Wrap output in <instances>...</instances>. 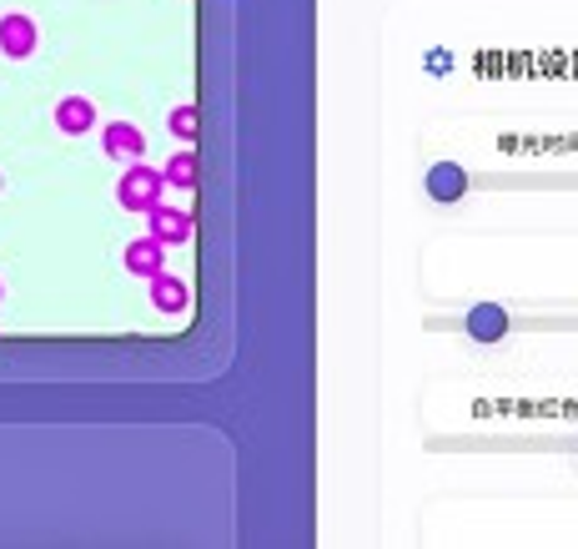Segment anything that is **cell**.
I'll return each mask as SVG.
<instances>
[{"mask_svg": "<svg viewBox=\"0 0 578 549\" xmlns=\"http://www.w3.org/2000/svg\"><path fill=\"white\" fill-rule=\"evenodd\" d=\"M433 333H453L468 343H508V338H543V333H578V312H508L503 303H473L463 312L427 318Z\"/></svg>", "mask_w": 578, "mask_h": 549, "instance_id": "obj_1", "label": "cell"}, {"mask_svg": "<svg viewBox=\"0 0 578 549\" xmlns=\"http://www.w3.org/2000/svg\"><path fill=\"white\" fill-rule=\"evenodd\" d=\"M468 191H578V172H478L463 162H427L423 197L427 202H463Z\"/></svg>", "mask_w": 578, "mask_h": 549, "instance_id": "obj_2", "label": "cell"}, {"mask_svg": "<svg viewBox=\"0 0 578 549\" xmlns=\"http://www.w3.org/2000/svg\"><path fill=\"white\" fill-rule=\"evenodd\" d=\"M443 454H564L578 464V433H453L433 439Z\"/></svg>", "mask_w": 578, "mask_h": 549, "instance_id": "obj_3", "label": "cell"}, {"mask_svg": "<svg viewBox=\"0 0 578 549\" xmlns=\"http://www.w3.org/2000/svg\"><path fill=\"white\" fill-rule=\"evenodd\" d=\"M162 191H166L162 167H146V162H126V172L116 177V202L136 217L152 212V207L162 202Z\"/></svg>", "mask_w": 578, "mask_h": 549, "instance_id": "obj_4", "label": "cell"}, {"mask_svg": "<svg viewBox=\"0 0 578 549\" xmlns=\"http://www.w3.org/2000/svg\"><path fill=\"white\" fill-rule=\"evenodd\" d=\"M146 232H152L156 242H166V248H187L191 232H197V222H191L187 207H166V202H156L152 212H146Z\"/></svg>", "mask_w": 578, "mask_h": 549, "instance_id": "obj_5", "label": "cell"}, {"mask_svg": "<svg viewBox=\"0 0 578 549\" xmlns=\"http://www.w3.org/2000/svg\"><path fill=\"white\" fill-rule=\"evenodd\" d=\"M36 46H41V31H36V21L25 11H11V15H0V51L11 61H31L36 56Z\"/></svg>", "mask_w": 578, "mask_h": 549, "instance_id": "obj_6", "label": "cell"}, {"mask_svg": "<svg viewBox=\"0 0 578 549\" xmlns=\"http://www.w3.org/2000/svg\"><path fill=\"white\" fill-rule=\"evenodd\" d=\"M51 121H56L60 136H91L96 132V101L91 96H60L56 111H51Z\"/></svg>", "mask_w": 578, "mask_h": 549, "instance_id": "obj_7", "label": "cell"}, {"mask_svg": "<svg viewBox=\"0 0 578 549\" xmlns=\"http://www.w3.org/2000/svg\"><path fill=\"white\" fill-rule=\"evenodd\" d=\"M101 146H107V156L111 162H142L146 156V136H142V127L136 121H107V132H101Z\"/></svg>", "mask_w": 578, "mask_h": 549, "instance_id": "obj_8", "label": "cell"}, {"mask_svg": "<svg viewBox=\"0 0 578 549\" xmlns=\"http://www.w3.org/2000/svg\"><path fill=\"white\" fill-rule=\"evenodd\" d=\"M121 263H126L131 277H156V273H166V242H156L152 232H146V238H131L126 252H121Z\"/></svg>", "mask_w": 578, "mask_h": 549, "instance_id": "obj_9", "label": "cell"}, {"mask_svg": "<svg viewBox=\"0 0 578 549\" xmlns=\"http://www.w3.org/2000/svg\"><path fill=\"white\" fill-rule=\"evenodd\" d=\"M146 287H152V308L166 312V318H177V312L191 308V287L181 283V277L156 273V277H146Z\"/></svg>", "mask_w": 578, "mask_h": 549, "instance_id": "obj_10", "label": "cell"}, {"mask_svg": "<svg viewBox=\"0 0 578 549\" xmlns=\"http://www.w3.org/2000/svg\"><path fill=\"white\" fill-rule=\"evenodd\" d=\"M162 177H166V187L191 191V187H197V152H191V146H177V152H171V162L162 167Z\"/></svg>", "mask_w": 578, "mask_h": 549, "instance_id": "obj_11", "label": "cell"}, {"mask_svg": "<svg viewBox=\"0 0 578 549\" xmlns=\"http://www.w3.org/2000/svg\"><path fill=\"white\" fill-rule=\"evenodd\" d=\"M166 132L177 136L181 146L197 142V132H201V111H197V101H181V107H171V117H166Z\"/></svg>", "mask_w": 578, "mask_h": 549, "instance_id": "obj_12", "label": "cell"}, {"mask_svg": "<svg viewBox=\"0 0 578 549\" xmlns=\"http://www.w3.org/2000/svg\"><path fill=\"white\" fill-rule=\"evenodd\" d=\"M0 298H5V287H0Z\"/></svg>", "mask_w": 578, "mask_h": 549, "instance_id": "obj_13", "label": "cell"}, {"mask_svg": "<svg viewBox=\"0 0 578 549\" xmlns=\"http://www.w3.org/2000/svg\"><path fill=\"white\" fill-rule=\"evenodd\" d=\"M0 187H5V177H0Z\"/></svg>", "mask_w": 578, "mask_h": 549, "instance_id": "obj_14", "label": "cell"}]
</instances>
